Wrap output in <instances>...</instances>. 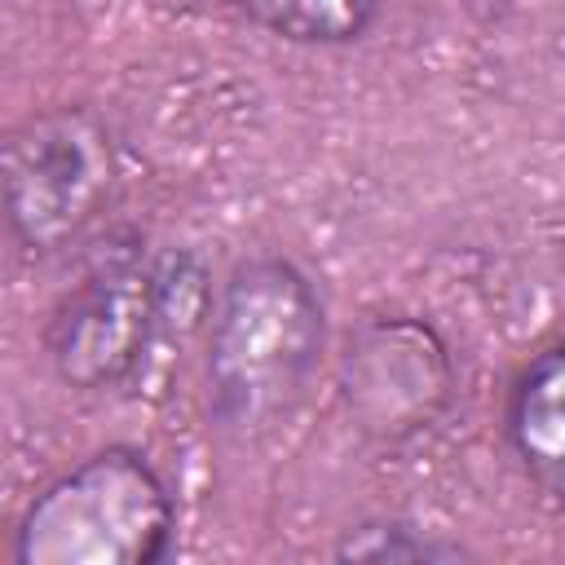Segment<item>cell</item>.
<instances>
[{"mask_svg": "<svg viewBox=\"0 0 565 565\" xmlns=\"http://www.w3.org/2000/svg\"><path fill=\"white\" fill-rule=\"evenodd\" d=\"M561 393H565V358L561 344H547L516 371L503 406L508 446L530 472V481H539L547 494L561 490V472H565Z\"/></svg>", "mask_w": 565, "mask_h": 565, "instance_id": "cell-6", "label": "cell"}, {"mask_svg": "<svg viewBox=\"0 0 565 565\" xmlns=\"http://www.w3.org/2000/svg\"><path fill=\"white\" fill-rule=\"evenodd\" d=\"M327 309L309 274L287 256H252L221 282L203 388L212 424L234 441H260L287 424L322 366Z\"/></svg>", "mask_w": 565, "mask_h": 565, "instance_id": "cell-1", "label": "cell"}, {"mask_svg": "<svg viewBox=\"0 0 565 565\" xmlns=\"http://www.w3.org/2000/svg\"><path fill=\"white\" fill-rule=\"evenodd\" d=\"M119 181V150L88 106H57L26 119L0 146V221L31 256L79 243Z\"/></svg>", "mask_w": 565, "mask_h": 565, "instance_id": "cell-3", "label": "cell"}, {"mask_svg": "<svg viewBox=\"0 0 565 565\" xmlns=\"http://www.w3.org/2000/svg\"><path fill=\"white\" fill-rule=\"evenodd\" d=\"M177 499L137 446H102L53 477L13 525L18 565H159Z\"/></svg>", "mask_w": 565, "mask_h": 565, "instance_id": "cell-2", "label": "cell"}, {"mask_svg": "<svg viewBox=\"0 0 565 565\" xmlns=\"http://www.w3.org/2000/svg\"><path fill=\"white\" fill-rule=\"evenodd\" d=\"M340 561H459L463 547L406 521H366L335 543Z\"/></svg>", "mask_w": 565, "mask_h": 565, "instance_id": "cell-8", "label": "cell"}, {"mask_svg": "<svg viewBox=\"0 0 565 565\" xmlns=\"http://www.w3.org/2000/svg\"><path fill=\"white\" fill-rule=\"evenodd\" d=\"M216 4L287 44H318V49L362 40L384 13V0H216Z\"/></svg>", "mask_w": 565, "mask_h": 565, "instance_id": "cell-7", "label": "cell"}, {"mask_svg": "<svg viewBox=\"0 0 565 565\" xmlns=\"http://www.w3.org/2000/svg\"><path fill=\"white\" fill-rule=\"evenodd\" d=\"M340 393L362 433L402 441L437 424L450 406L455 366L428 322L406 313L366 318L344 340Z\"/></svg>", "mask_w": 565, "mask_h": 565, "instance_id": "cell-5", "label": "cell"}, {"mask_svg": "<svg viewBox=\"0 0 565 565\" xmlns=\"http://www.w3.org/2000/svg\"><path fill=\"white\" fill-rule=\"evenodd\" d=\"M172 265L141 243L115 247L57 300L44 349L66 388L110 393L137 380L172 313Z\"/></svg>", "mask_w": 565, "mask_h": 565, "instance_id": "cell-4", "label": "cell"}]
</instances>
